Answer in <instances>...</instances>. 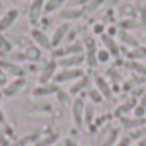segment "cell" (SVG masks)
Wrapping results in <instances>:
<instances>
[{"instance_id": "obj_1", "label": "cell", "mask_w": 146, "mask_h": 146, "mask_svg": "<svg viewBox=\"0 0 146 146\" xmlns=\"http://www.w3.org/2000/svg\"><path fill=\"white\" fill-rule=\"evenodd\" d=\"M56 66H58V61H54V60L48 61V63L42 66V70H41L39 76H37V82H39V85L49 83V82L53 80V76L56 75Z\"/></svg>"}, {"instance_id": "obj_2", "label": "cell", "mask_w": 146, "mask_h": 146, "mask_svg": "<svg viewBox=\"0 0 146 146\" xmlns=\"http://www.w3.org/2000/svg\"><path fill=\"white\" fill-rule=\"evenodd\" d=\"M83 76V72L80 68H65L60 73L54 75V82L56 83H63V82H72V80H78Z\"/></svg>"}, {"instance_id": "obj_3", "label": "cell", "mask_w": 146, "mask_h": 146, "mask_svg": "<svg viewBox=\"0 0 146 146\" xmlns=\"http://www.w3.org/2000/svg\"><path fill=\"white\" fill-rule=\"evenodd\" d=\"M83 114H85V104H83V100L82 99H75L72 104V117H73V124L76 127H80L83 124V121H85Z\"/></svg>"}, {"instance_id": "obj_4", "label": "cell", "mask_w": 146, "mask_h": 146, "mask_svg": "<svg viewBox=\"0 0 146 146\" xmlns=\"http://www.w3.org/2000/svg\"><path fill=\"white\" fill-rule=\"evenodd\" d=\"M68 33H70V26H68V22L60 24V26L54 29L53 36H51V46H53V48L60 46V44L66 39V34H68Z\"/></svg>"}, {"instance_id": "obj_5", "label": "cell", "mask_w": 146, "mask_h": 146, "mask_svg": "<svg viewBox=\"0 0 146 146\" xmlns=\"http://www.w3.org/2000/svg\"><path fill=\"white\" fill-rule=\"evenodd\" d=\"M26 87V78L24 76H21V78H15L14 82H10V83H7L5 87H3V95L5 97H12V95H17L22 88Z\"/></svg>"}, {"instance_id": "obj_6", "label": "cell", "mask_w": 146, "mask_h": 146, "mask_svg": "<svg viewBox=\"0 0 146 146\" xmlns=\"http://www.w3.org/2000/svg\"><path fill=\"white\" fill-rule=\"evenodd\" d=\"M82 49H83L82 42H72V44H68L61 49H56L54 56L60 60V58H65V56H72V54H82Z\"/></svg>"}, {"instance_id": "obj_7", "label": "cell", "mask_w": 146, "mask_h": 146, "mask_svg": "<svg viewBox=\"0 0 146 146\" xmlns=\"http://www.w3.org/2000/svg\"><path fill=\"white\" fill-rule=\"evenodd\" d=\"M60 90L58 83H44V85H37L36 88L33 90V97H48V95H53Z\"/></svg>"}, {"instance_id": "obj_8", "label": "cell", "mask_w": 146, "mask_h": 146, "mask_svg": "<svg viewBox=\"0 0 146 146\" xmlns=\"http://www.w3.org/2000/svg\"><path fill=\"white\" fill-rule=\"evenodd\" d=\"M19 17V10L17 9H9L2 17H0V33L2 31H7Z\"/></svg>"}, {"instance_id": "obj_9", "label": "cell", "mask_w": 146, "mask_h": 146, "mask_svg": "<svg viewBox=\"0 0 146 146\" xmlns=\"http://www.w3.org/2000/svg\"><path fill=\"white\" fill-rule=\"evenodd\" d=\"M0 68H3L5 73H10V75H14V76H17V78L24 76V73H26V70H24L19 63L9 61V60H2V61H0Z\"/></svg>"}, {"instance_id": "obj_10", "label": "cell", "mask_w": 146, "mask_h": 146, "mask_svg": "<svg viewBox=\"0 0 146 146\" xmlns=\"http://www.w3.org/2000/svg\"><path fill=\"white\" fill-rule=\"evenodd\" d=\"M83 60H85V56H83V54H72V56H65V58H60V60H58V66H61L63 70H65V68H76Z\"/></svg>"}, {"instance_id": "obj_11", "label": "cell", "mask_w": 146, "mask_h": 146, "mask_svg": "<svg viewBox=\"0 0 146 146\" xmlns=\"http://www.w3.org/2000/svg\"><path fill=\"white\" fill-rule=\"evenodd\" d=\"M42 12H44V0H33V3L29 7V21H31V24H36Z\"/></svg>"}, {"instance_id": "obj_12", "label": "cell", "mask_w": 146, "mask_h": 146, "mask_svg": "<svg viewBox=\"0 0 146 146\" xmlns=\"http://www.w3.org/2000/svg\"><path fill=\"white\" fill-rule=\"evenodd\" d=\"M31 36H33L34 42H36L39 48H42V49H53V46H51V37H48L42 31H39V29H33Z\"/></svg>"}, {"instance_id": "obj_13", "label": "cell", "mask_w": 146, "mask_h": 146, "mask_svg": "<svg viewBox=\"0 0 146 146\" xmlns=\"http://www.w3.org/2000/svg\"><path fill=\"white\" fill-rule=\"evenodd\" d=\"M119 122H121V126L126 127V129H138V127H141V126L146 124V119H138V117L131 119V117L122 115V117H119Z\"/></svg>"}, {"instance_id": "obj_14", "label": "cell", "mask_w": 146, "mask_h": 146, "mask_svg": "<svg viewBox=\"0 0 146 146\" xmlns=\"http://www.w3.org/2000/svg\"><path fill=\"white\" fill-rule=\"evenodd\" d=\"M58 15H60V19H65V21H75V19H80L83 15V10L76 9V7H66Z\"/></svg>"}, {"instance_id": "obj_15", "label": "cell", "mask_w": 146, "mask_h": 146, "mask_svg": "<svg viewBox=\"0 0 146 146\" xmlns=\"http://www.w3.org/2000/svg\"><path fill=\"white\" fill-rule=\"evenodd\" d=\"M94 82H95V87H97V90L102 94V97H107V99H110L112 97V90H110V85L107 83V80L104 78V76H95L94 78Z\"/></svg>"}, {"instance_id": "obj_16", "label": "cell", "mask_w": 146, "mask_h": 146, "mask_svg": "<svg viewBox=\"0 0 146 146\" xmlns=\"http://www.w3.org/2000/svg\"><path fill=\"white\" fill-rule=\"evenodd\" d=\"M102 42L106 46V49L110 53V56H119V46L115 44V41L109 34H102Z\"/></svg>"}, {"instance_id": "obj_17", "label": "cell", "mask_w": 146, "mask_h": 146, "mask_svg": "<svg viewBox=\"0 0 146 146\" xmlns=\"http://www.w3.org/2000/svg\"><path fill=\"white\" fill-rule=\"evenodd\" d=\"M88 85H90V78L83 75L82 78H78V80H76V82L72 85V87H70V94H72V95H75V94H80V92H82V90H85Z\"/></svg>"}, {"instance_id": "obj_18", "label": "cell", "mask_w": 146, "mask_h": 146, "mask_svg": "<svg viewBox=\"0 0 146 146\" xmlns=\"http://www.w3.org/2000/svg\"><path fill=\"white\" fill-rule=\"evenodd\" d=\"M24 54H26V60L27 61H39L41 60V48L39 46H29V48H26V51H24Z\"/></svg>"}, {"instance_id": "obj_19", "label": "cell", "mask_w": 146, "mask_h": 146, "mask_svg": "<svg viewBox=\"0 0 146 146\" xmlns=\"http://www.w3.org/2000/svg\"><path fill=\"white\" fill-rule=\"evenodd\" d=\"M119 37H121V41L124 42V44H127V46H131V48H138L139 46V42H138V39L133 36V34H129L127 31H119Z\"/></svg>"}, {"instance_id": "obj_20", "label": "cell", "mask_w": 146, "mask_h": 146, "mask_svg": "<svg viewBox=\"0 0 146 146\" xmlns=\"http://www.w3.org/2000/svg\"><path fill=\"white\" fill-rule=\"evenodd\" d=\"M85 60H87V65L90 66V68H94V66H97V53H95V46L94 48H88V51H87V56H85Z\"/></svg>"}, {"instance_id": "obj_21", "label": "cell", "mask_w": 146, "mask_h": 146, "mask_svg": "<svg viewBox=\"0 0 146 146\" xmlns=\"http://www.w3.org/2000/svg\"><path fill=\"white\" fill-rule=\"evenodd\" d=\"M129 58L131 60H143L146 58V46H138V48H134L131 53H129Z\"/></svg>"}, {"instance_id": "obj_22", "label": "cell", "mask_w": 146, "mask_h": 146, "mask_svg": "<svg viewBox=\"0 0 146 146\" xmlns=\"http://www.w3.org/2000/svg\"><path fill=\"white\" fill-rule=\"evenodd\" d=\"M58 141V134H46L44 138H39L37 139V146H49V145H53V143H56Z\"/></svg>"}, {"instance_id": "obj_23", "label": "cell", "mask_w": 146, "mask_h": 146, "mask_svg": "<svg viewBox=\"0 0 146 146\" xmlns=\"http://www.w3.org/2000/svg\"><path fill=\"white\" fill-rule=\"evenodd\" d=\"M63 2H65V0H46V2H44V12H46V14H49V12L56 10Z\"/></svg>"}, {"instance_id": "obj_24", "label": "cell", "mask_w": 146, "mask_h": 146, "mask_svg": "<svg viewBox=\"0 0 146 146\" xmlns=\"http://www.w3.org/2000/svg\"><path fill=\"white\" fill-rule=\"evenodd\" d=\"M121 27H122L124 31H127V29H136V27H141V22L136 21V19H126V21L121 22Z\"/></svg>"}, {"instance_id": "obj_25", "label": "cell", "mask_w": 146, "mask_h": 146, "mask_svg": "<svg viewBox=\"0 0 146 146\" xmlns=\"http://www.w3.org/2000/svg\"><path fill=\"white\" fill-rule=\"evenodd\" d=\"M94 115H95V107H94V104H85V114H83L85 122H92V121H94Z\"/></svg>"}, {"instance_id": "obj_26", "label": "cell", "mask_w": 146, "mask_h": 146, "mask_svg": "<svg viewBox=\"0 0 146 146\" xmlns=\"http://www.w3.org/2000/svg\"><path fill=\"white\" fill-rule=\"evenodd\" d=\"M133 107H134V100H127V102H124L122 106H119V107H117V110H115V115L122 117V114H124V112L131 110Z\"/></svg>"}, {"instance_id": "obj_27", "label": "cell", "mask_w": 146, "mask_h": 146, "mask_svg": "<svg viewBox=\"0 0 146 146\" xmlns=\"http://www.w3.org/2000/svg\"><path fill=\"white\" fill-rule=\"evenodd\" d=\"M127 66L131 68V70H134V72L141 73V75H146V65H141V63H138V61H129L127 63Z\"/></svg>"}, {"instance_id": "obj_28", "label": "cell", "mask_w": 146, "mask_h": 146, "mask_svg": "<svg viewBox=\"0 0 146 146\" xmlns=\"http://www.w3.org/2000/svg\"><path fill=\"white\" fill-rule=\"evenodd\" d=\"M24 60H26V54L21 53V51H10V53H9V61L19 63V61H24Z\"/></svg>"}, {"instance_id": "obj_29", "label": "cell", "mask_w": 146, "mask_h": 146, "mask_svg": "<svg viewBox=\"0 0 146 146\" xmlns=\"http://www.w3.org/2000/svg\"><path fill=\"white\" fill-rule=\"evenodd\" d=\"M56 99L60 100L61 106H68V104H70V95H68L66 92H63V90H58V92H56Z\"/></svg>"}, {"instance_id": "obj_30", "label": "cell", "mask_w": 146, "mask_h": 146, "mask_svg": "<svg viewBox=\"0 0 146 146\" xmlns=\"http://www.w3.org/2000/svg\"><path fill=\"white\" fill-rule=\"evenodd\" d=\"M110 60V53L107 49H100V51H97V61L99 63H107Z\"/></svg>"}, {"instance_id": "obj_31", "label": "cell", "mask_w": 146, "mask_h": 146, "mask_svg": "<svg viewBox=\"0 0 146 146\" xmlns=\"http://www.w3.org/2000/svg\"><path fill=\"white\" fill-rule=\"evenodd\" d=\"M102 3H104V0H88V2H87V5H85V10L92 12V10L99 9V7H100Z\"/></svg>"}, {"instance_id": "obj_32", "label": "cell", "mask_w": 146, "mask_h": 146, "mask_svg": "<svg viewBox=\"0 0 146 146\" xmlns=\"http://www.w3.org/2000/svg\"><path fill=\"white\" fill-rule=\"evenodd\" d=\"M88 97H90L94 102H102V94H100L97 88H90V90H88Z\"/></svg>"}, {"instance_id": "obj_33", "label": "cell", "mask_w": 146, "mask_h": 146, "mask_svg": "<svg viewBox=\"0 0 146 146\" xmlns=\"http://www.w3.org/2000/svg\"><path fill=\"white\" fill-rule=\"evenodd\" d=\"M145 136H146V127H143V129H139V127H138L136 131H133V133H131V136H129V138H131V139H141V138H145Z\"/></svg>"}, {"instance_id": "obj_34", "label": "cell", "mask_w": 146, "mask_h": 146, "mask_svg": "<svg viewBox=\"0 0 146 146\" xmlns=\"http://www.w3.org/2000/svg\"><path fill=\"white\" fill-rule=\"evenodd\" d=\"M117 134H119V131H117V129H114V131H110L109 138L106 139V143H104L102 146H112V143H114V141L117 139Z\"/></svg>"}, {"instance_id": "obj_35", "label": "cell", "mask_w": 146, "mask_h": 146, "mask_svg": "<svg viewBox=\"0 0 146 146\" xmlns=\"http://www.w3.org/2000/svg\"><path fill=\"white\" fill-rule=\"evenodd\" d=\"M0 49H2V51H9V53H10V49H12L10 42H9L5 37L2 36V33H0Z\"/></svg>"}, {"instance_id": "obj_36", "label": "cell", "mask_w": 146, "mask_h": 146, "mask_svg": "<svg viewBox=\"0 0 146 146\" xmlns=\"http://www.w3.org/2000/svg\"><path fill=\"white\" fill-rule=\"evenodd\" d=\"M146 114V107L145 104L143 106H138V107H134V117H138V119H143Z\"/></svg>"}, {"instance_id": "obj_37", "label": "cell", "mask_w": 146, "mask_h": 146, "mask_svg": "<svg viewBox=\"0 0 146 146\" xmlns=\"http://www.w3.org/2000/svg\"><path fill=\"white\" fill-rule=\"evenodd\" d=\"M37 139H39V136H37V134H29L27 138L24 136V138L21 139V143H19V146H21V145H26V143H31V141H36V143H37Z\"/></svg>"}, {"instance_id": "obj_38", "label": "cell", "mask_w": 146, "mask_h": 146, "mask_svg": "<svg viewBox=\"0 0 146 146\" xmlns=\"http://www.w3.org/2000/svg\"><path fill=\"white\" fill-rule=\"evenodd\" d=\"M9 82H7V73L3 68H0V87H5Z\"/></svg>"}, {"instance_id": "obj_39", "label": "cell", "mask_w": 146, "mask_h": 146, "mask_svg": "<svg viewBox=\"0 0 146 146\" xmlns=\"http://www.w3.org/2000/svg\"><path fill=\"white\" fill-rule=\"evenodd\" d=\"M94 33L95 34H104V24H95L94 26Z\"/></svg>"}, {"instance_id": "obj_40", "label": "cell", "mask_w": 146, "mask_h": 146, "mask_svg": "<svg viewBox=\"0 0 146 146\" xmlns=\"http://www.w3.org/2000/svg\"><path fill=\"white\" fill-rule=\"evenodd\" d=\"M0 146H10L9 145V139H7V136L0 131Z\"/></svg>"}, {"instance_id": "obj_41", "label": "cell", "mask_w": 146, "mask_h": 146, "mask_svg": "<svg viewBox=\"0 0 146 146\" xmlns=\"http://www.w3.org/2000/svg\"><path fill=\"white\" fill-rule=\"evenodd\" d=\"M129 145H131V138H122L115 146H129Z\"/></svg>"}, {"instance_id": "obj_42", "label": "cell", "mask_w": 146, "mask_h": 146, "mask_svg": "<svg viewBox=\"0 0 146 146\" xmlns=\"http://www.w3.org/2000/svg\"><path fill=\"white\" fill-rule=\"evenodd\" d=\"M65 146H80V145H78L76 141H73V139L68 138V139H65Z\"/></svg>"}, {"instance_id": "obj_43", "label": "cell", "mask_w": 146, "mask_h": 146, "mask_svg": "<svg viewBox=\"0 0 146 146\" xmlns=\"http://www.w3.org/2000/svg\"><path fill=\"white\" fill-rule=\"evenodd\" d=\"M87 2H88V0H75L73 3H75V5H78V3H80V5H83V3H85V5H87Z\"/></svg>"}, {"instance_id": "obj_44", "label": "cell", "mask_w": 146, "mask_h": 146, "mask_svg": "<svg viewBox=\"0 0 146 146\" xmlns=\"http://www.w3.org/2000/svg\"><path fill=\"white\" fill-rule=\"evenodd\" d=\"M0 122H2V124L5 122V115H3V110L2 109H0Z\"/></svg>"}, {"instance_id": "obj_45", "label": "cell", "mask_w": 146, "mask_h": 146, "mask_svg": "<svg viewBox=\"0 0 146 146\" xmlns=\"http://www.w3.org/2000/svg\"><path fill=\"white\" fill-rule=\"evenodd\" d=\"M139 146H146V136H145V138H141V139H139Z\"/></svg>"}, {"instance_id": "obj_46", "label": "cell", "mask_w": 146, "mask_h": 146, "mask_svg": "<svg viewBox=\"0 0 146 146\" xmlns=\"http://www.w3.org/2000/svg\"><path fill=\"white\" fill-rule=\"evenodd\" d=\"M141 10H143V14H146V2H145V5L141 7Z\"/></svg>"}, {"instance_id": "obj_47", "label": "cell", "mask_w": 146, "mask_h": 146, "mask_svg": "<svg viewBox=\"0 0 146 146\" xmlns=\"http://www.w3.org/2000/svg\"><path fill=\"white\" fill-rule=\"evenodd\" d=\"M2 97H3V90H0V99H2Z\"/></svg>"}, {"instance_id": "obj_48", "label": "cell", "mask_w": 146, "mask_h": 146, "mask_svg": "<svg viewBox=\"0 0 146 146\" xmlns=\"http://www.w3.org/2000/svg\"><path fill=\"white\" fill-rule=\"evenodd\" d=\"M10 146H19V143H14V145H10Z\"/></svg>"}, {"instance_id": "obj_49", "label": "cell", "mask_w": 146, "mask_h": 146, "mask_svg": "<svg viewBox=\"0 0 146 146\" xmlns=\"http://www.w3.org/2000/svg\"><path fill=\"white\" fill-rule=\"evenodd\" d=\"M0 9H2V0H0Z\"/></svg>"}]
</instances>
